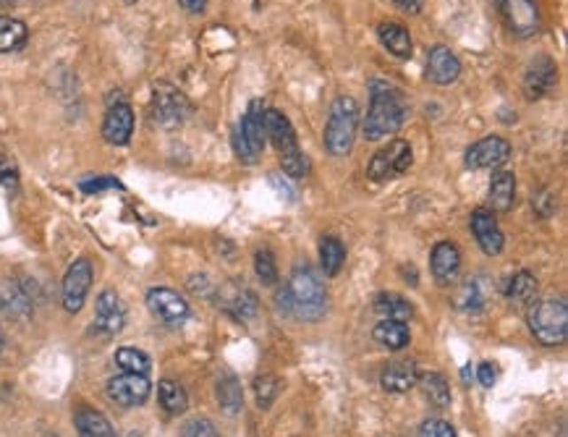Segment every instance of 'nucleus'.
I'll list each match as a JSON object with an SVG mask.
<instances>
[{
  "label": "nucleus",
  "instance_id": "obj_7",
  "mask_svg": "<svg viewBox=\"0 0 568 437\" xmlns=\"http://www.w3.org/2000/svg\"><path fill=\"white\" fill-rule=\"evenodd\" d=\"M189 113H191L189 100L175 87H171V84H158L155 87V95H152V103H150V115L160 129H178L186 121Z\"/></svg>",
  "mask_w": 568,
  "mask_h": 437
},
{
  "label": "nucleus",
  "instance_id": "obj_4",
  "mask_svg": "<svg viewBox=\"0 0 568 437\" xmlns=\"http://www.w3.org/2000/svg\"><path fill=\"white\" fill-rule=\"evenodd\" d=\"M262 123H265V139H270L273 147L278 150L281 168L291 178H301L307 173V158L299 150V142H296L291 121L285 118L281 110L268 108L265 115H262Z\"/></svg>",
  "mask_w": 568,
  "mask_h": 437
},
{
  "label": "nucleus",
  "instance_id": "obj_18",
  "mask_svg": "<svg viewBox=\"0 0 568 437\" xmlns=\"http://www.w3.org/2000/svg\"><path fill=\"white\" fill-rule=\"evenodd\" d=\"M123 323H126V309H123L118 293L111 288L103 291L95 304V330L103 335H115L123 330Z\"/></svg>",
  "mask_w": 568,
  "mask_h": 437
},
{
  "label": "nucleus",
  "instance_id": "obj_10",
  "mask_svg": "<svg viewBox=\"0 0 568 437\" xmlns=\"http://www.w3.org/2000/svg\"><path fill=\"white\" fill-rule=\"evenodd\" d=\"M89 288H92V262L87 257H82L63 275V285H60L63 309L71 312V315H76L84 307Z\"/></svg>",
  "mask_w": 568,
  "mask_h": 437
},
{
  "label": "nucleus",
  "instance_id": "obj_11",
  "mask_svg": "<svg viewBox=\"0 0 568 437\" xmlns=\"http://www.w3.org/2000/svg\"><path fill=\"white\" fill-rule=\"evenodd\" d=\"M150 390H152V385L144 375H128V372L118 375V378L108 380V385H105L108 398L118 406H123V409L144 406L147 398H150Z\"/></svg>",
  "mask_w": 568,
  "mask_h": 437
},
{
  "label": "nucleus",
  "instance_id": "obj_23",
  "mask_svg": "<svg viewBox=\"0 0 568 437\" xmlns=\"http://www.w3.org/2000/svg\"><path fill=\"white\" fill-rule=\"evenodd\" d=\"M74 425H76L79 437H118L113 425L108 422V417L95 411V409H89V406H82L74 414Z\"/></svg>",
  "mask_w": 568,
  "mask_h": 437
},
{
  "label": "nucleus",
  "instance_id": "obj_27",
  "mask_svg": "<svg viewBox=\"0 0 568 437\" xmlns=\"http://www.w3.org/2000/svg\"><path fill=\"white\" fill-rule=\"evenodd\" d=\"M375 312H377L383 320L406 323V320H411L414 307H411L403 296H398V293H380V296L375 299Z\"/></svg>",
  "mask_w": 568,
  "mask_h": 437
},
{
  "label": "nucleus",
  "instance_id": "obj_45",
  "mask_svg": "<svg viewBox=\"0 0 568 437\" xmlns=\"http://www.w3.org/2000/svg\"><path fill=\"white\" fill-rule=\"evenodd\" d=\"M393 3L406 13H419V8H422V0H393Z\"/></svg>",
  "mask_w": 568,
  "mask_h": 437
},
{
  "label": "nucleus",
  "instance_id": "obj_46",
  "mask_svg": "<svg viewBox=\"0 0 568 437\" xmlns=\"http://www.w3.org/2000/svg\"><path fill=\"white\" fill-rule=\"evenodd\" d=\"M16 0H0V5H13Z\"/></svg>",
  "mask_w": 568,
  "mask_h": 437
},
{
  "label": "nucleus",
  "instance_id": "obj_39",
  "mask_svg": "<svg viewBox=\"0 0 568 437\" xmlns=\"http://www.w3.org/2000/svg\"><path fill=\"white\" fill-rule=\"evenodd\" d=\"M419 437H458L455 435V427L451 422H443V419H424L422 427H419Z\"/></svg>",
  "mask_w": 568,
  "mask_h": 437
},
{
  "label": "nucleus",
  "instance_id": "obj_19",
  "mask_svg": "<svg viewBox=\"0 0 568 437\" xmlns=\"http://www.w3.org/2000/svg\"><path fill=\"white\" fill-rule=\"evenodd\" d=\"M430 270H432L435 283H440V285L455 283V277L461 273V252H458L454 241L435 244V249L430 254Z\"/></svg>",
  "mask_w": 568,
  "mask_h": 437
},
{
  "label": "nucleus",
  "instance_id": "obj_37",
  "mask_svg": "<svg viewBox=\"0 0 568 437\" xmlns=\"http://www.w3.org/2000/svg\"><path fill=\"white\" fill-rule=\"evenodd\" d=\"M254 270H257V277L262 280V285H276L278 283V265H276V257L273 252L262 249L254 254Z\"/></svg>",
  "mask_w": 568,
  "mask_h": 437
},
{
  "label": "nucleus",
  "instance_id": "obj_33",
  "mask_svg": "<svg viewBox=\"0 0 568 437\" xmlns=\"http://www.w3.org/2000/svg\"><path fill=\"white\" fill-rule=\"evenodd\" d=\"M223 307H226L236 320L246 323V320H252V317L257 315V296H254L252 291L241 288V291H236L233 296L223 299Z\"/></svg>",
  "mask_w": 568,
  "mask_h": 437
},
{
  "label": "nucleus",
  "instance_id": "obj_3",
  "mask_svg": "<svg viewBox=\"0 0 568 437\" xmlns=\"http://www.w3.org/2000/svg\"><path fill=\"white\" fill-rule=\"evenodd\" d=\"M529 330L540 346L556 348L564 346L568 338V307L564 299H540L532 304L529 315Z\"/></svg>",
  "mask_w": 568,
  "mask_h": 437
},
{
  "label": "nucleus",
  "instance_id": "obj_43",
  "mask_svg": "<svg viewBox=\"0 0 568 437\" xmlns=\"http://www.w3.org/2000/svg\"><path fill=\"white\" fill-rule=\"evenodd\" d=\"M477 378H479V383L485 385V387H493V383H495V370H493V364H479L477 367Z\"/></svg>",
  "mask_w": 568,
  "mask_h": 437
},
{
  "label": "nucleus",
  "instance_id": "obj_1",
  "mask_svg": "<svg viewBox=\"0 0 568 437\" xmlns=\"http://www.w3.org/2000/svg\"><path fill=\"white\" fill-rule=\"evenodd\" d=\"M406 115H408V105H406V98L396 84L383 82V79H372L370 82V110H367L364 123H362L364 139L380 142V139L396 137Z\"/></svg>",
  "mask_w": 568,
  "mask_h": 437
},
{
  "label": "nucleus",
  "instance_id": "obj_26",
  "mask_svg": "<svg viewBox=\"0 0 568 437\" xmlns=\"http://www.w3.org/2000/svg\"><path fill=\"white\" fill-rule=\"evenodd\" d=\"M27 24L13 16H0V53H16L27 45Z\"/></svg>",
  "mask_w": 568,
  "mask_h": 437
},
{
  "label": "nucleus",
  "instance_id": "obj_25",
  "mask_svg": "<svg viewBox=\"0 0 568 437\" xmlns=\"http://www.w3.org/2000/svg\"><path fill=\"white\" fill-rule=\"evenodd\" d=\"M372 338H375L380 346L391 348V351L406 348L408 340H411L406 323H398V320H380V323L375 325V330H372Z\"/></svg>",
  "mask_w": 568,
  "mask_h": 437
},
{
  "label": "nucleus",
  "instance_id": "obj_32",
  "mask_svg": "<svg viewBox=\"0 0 568 437\" xmlns=\"http://www.w3.org/2000/svg\"><path fill=\"white\" fill-rule=\"evenodd\" d=\"M419 383H422L424 395L430 398V403H435L438 409H448L451 406V385H448V380L443 375L427 372V375L419 378Z\"/></svg>",
  "mask_w": 568,
  "mask_h": 437
},
{
  "label": "nucleus",
  "instance_id": "obj_8",
  "mask_svg": "<svg viewBox=\"0 0 568 437\" xmlns=\"http://www.w3.org/2000/svg\"><path fill=\"white\" fill-rule=\"evenodd\" d=\"M411 168V147L403 139H393L388 142L383 150H377V155L367 165V176L372 181H391L403 176Z\"/></svg>",
  "mask_w": 568,
  "mask_h": 437
},
{
  "label": "nucleus",
  "instance_id": "obj_16",
  "mask_svg": "<svg viewBox=\"0 0 568 437\" xmlns=\"http://www.w3.org/2000/svg\"><path fill=\"white\" fill-rule=\"evenodd\" d=\"M458 76H461L458 55L451 48H446V45L430 48V53H427V79L432 84H438V87H448V84L458 82Z\"/></svg>",
  "mask_w": 568,
  "mask_h": 437
},
{
  "label": "nucleus",
  "instance_id": "obj_31",
  "mask_svg": "<svg viewBox=\"0 0 568 437\" xmlns=\"http://www.w3.org/2000/svg\"><path fill=\"white\" fill-rule=\"evenodd\" d=\"M115 364L128 375H144V378L150 375V367H152L150 356L139 348H131V346H123L115 351Z\"/></svg>",
  "mask_w": 568,
  "mask_h": 437
},
{
  "label": "nucleus",
  "instance_id": "obj_2",
  "mask_svg": "<svg viewBox=\"0 0 568 437\" xmlns=\"http://www.w3.org/2000/svg\"><path fill=\"white\" fill-rule=\"evenodd\" d=\"M278 301H285V312H291L299 320L317 323L328 312V291L320 273L312 265H296L288 277L285 291L278 296Z\"/></svg>",
  "mask_w": 568,
  "mask_h": 437
},
{
  "label": "nucleus",
  "instance_id": "obj_29",
  "mask_svg": "<svg viewBox=\"0 0 568 437\" xmlns=\"http://www.w3.org/2000/svg\"><path fill=\"white\" fill-rule=\"evenodd\" d=\"M158 398H160V406L171 414V417H178V414H183L186 409H189V395H186V390L181 387V383H175V380H160L158 385Z\"/></svg>",
  "mask_w": 568,
  "mask_h": 437
},
{
  "label": "nucleus",
  "instance_id": "obj_38",
  "mask_svg": "<svg viewBox=\"0 0 568 437\" xmlns=\"http://www.w3.org/2000/svg\"><path fill=\"white\" fill-rule=\"evenodd\" d=\"M181 437H221V435H218V430H215V425H213L210 419L197 417V419H191V422H186V425H183Z\"/></svg>",
  "mask_w": 568,
  "mask_h": 437
},
{
  "label": "nucleus",
  "instance_id": "obj_30",
  "mask_svg": "<svg viewBox=\"0 0 568 437\" xmlns=\"http://www.w3.org/2000/svg\"><path fill=\"white\" fill-rule=\"evenodd\" d=\"M487 301V285L482 277H474V280H466L455 296V307L458 309H466V312H474V309H482Z\"/></svg>",
  "mask_w": 568,
  "mask_h": 437
},
{
  "label": "nucleus",
  "instance_id": "obj_48",
  "mask_svg": "<svg viewBox=\"0 0 568 437\" xmlns=\"http://www.w3.org/2000/svg\"><path fill=\"white\" fill-rule=\"evenodd\" d=\"M128 3H136V0H128Z\"/></svg>",
  "mask_w": 568,
  "mask_h": 437
},
{
  "label": "nucleus",
  "instance_id": "obj_20",
  "mask_svg": "<svg viewBox=\"0 0 568 437\" xmlns=\"http://www.w3.org/2000/svg\"><path fill=\"white\" fill-rule=\"evenodd\" d=\"M0 309L11 320H29L32 317V301H29L21 283H16V280L0 283Z\"/></svg>",
  "mask_w": 568,
  "mask_h": 437
},
{
  "label": "nucleus",
  "instance_id": "obj_17",
  "mask_svg": "<svg viewBox=\"0 0 568 437\" xmlns=\"http://www.w3.org/2000/svg\"><path fill=\"white\" fill-rule=\"evenodd\" d=\"M131 131H134V110L128 103H111V108L105 113V121H103V137L108 144L115 147H123L128 144L131 139Z\"/></svg>",
  "mask_w": 568,
  "mask_h": 437
},
{
  "label": "nucleus",
  "instance_id": "obj_9",
  "mask_svg": "<svg viewBox=\"0 0 568 437\" xmlns=\"http://www.w3.org/2000/svg\"><path fill=\"white\" fill-rule=\"evenodd\" d=\"M501 13L506 19V27L518 40L534 37L542 27V13L537 0H501Z\"/></svg>",
  "mask_w": 568,
  "mask_h": 437
},
{
  "label": "nucleus",
  "instance_id": "obj_34",
  "mask_svg": "<svg viewBox=\"0 0 568 437\" xmlns=\"http://www.w3.org/2000/svg\"><path fill=\"white\" fill-rule=\"evenodd\" d=\"M320 262H323V273L325 275H338L341 273L343 262H346V249L338 238H323L320 244Z\"/></svg>",
  "mask_w": 568,
  "mask_h": 437
},
{
  "label": "nucleus",
  "instance_id": "obj_13",
  "mask_svg": "<svg viewBox=\"0 0 568 437\" xmlns=\"http://www.w3.org/2000/svg\"><path fill=\"white\" fill-rule=\"evenodd\" d=\"M147 307L158 320H163L168 325H181L191 315L186 299L178 296L171 288H150L147 291Z\"/></svg>",
  "mask_w": 568,
  "mask_h": 437
},
{
  "label": "nucleus",
  "instance_id": "obj_42",
  "mask_svg": "<svg viewBox=\"0 0 568 437\" xmlns=\"http://www.w3.org/2000/svg\"><path fill=\"white\" fill-rule=\"evenodd\" d=\"M0 183H16V168L3 155H0Z\"/></svg>",
  "mask_w": 568,
  "mask_h": 437
},
{
  "label": "nucleus",
  "instance_id": "obj_28",
  "mask_svg": "<svg viewBox=\"0 0 568 437\" xmlns=\"http://www.w3.org/2000/svg\"><path fill=\"white\" fill-rule=\"evenodd\" d=\"M215 395H218V403H221V409L226 411L228 417H233V414H238L244 409V390H241V383L233 375H226V378L218 380Z\"/></svg>",
  "mask_w": 568,
  "mask_h": 437
},
{
  "label": "nucleus",
  "instance_id": "obj_12",
  "mask_svg": "<svg viewBox=\"0 0 568 437\" xmlns=\"http://www.w3.org/2000/svg\"><path fill=\"white\" fill-rule=\"evenodd\" d=\"M558 82V66L548 55H537L524 71V95L526 100H540L553 92Z\"/></svg>",
  "mask_w": 568,
  "mask_h": 437
},
{
  "label": "nucleus",
  "instance_id": "obj_40",
  "mask_svg": "<svg viewBox=\"0 0 568 437\" xmlns=\"http://www.w3.org/2000/svg\"><path fill=\"white\" fill-rule=\"evenodd\" d=\"M532 207H534V213H537L540 218H550V215L556 213V207H558L556 194L548 191V189H542V191L532 199Z\"/></svg>",
  "mask_w": 568,
  "mask_h": 437
},
{
  "label": "nucleus",
  "instance_id": "obj_47",
  "mask_svg": "<svg viewBox=\"0 0 568 437\" xmlns=\"http://www.w3.org/2000/svg\"><path fill=\"white\" fill-rule=\"evenodd\" d=\"M0 351H3V335H0Z\"/></svg>",
  "mask_w": 568,
  "mask_h": 437
},
{
  "label": "nucleus",
  "instance_id": "obj_35",
  "mask_svg": "<svg viewBox=\"0 0 568 437\" xmlns=\"http://www.w3.org/2000/svg\"><path fill=\"white\" fill-rule=\"evenodd\" d=\"M537 293V277L526 270L516 273L509 283V299L513 304H529Z\"/></svg>",
  "mask_w": 568,
  "mask_h": 437
},
{
  "label": "nucleus",
  "instance_id": "obj_22",
  "mask_svg": "<svg viewBox=\"0 0 568 437\" xmlns=\"http://www.w3.org/2000/svg\"><path fill=\"white\" fill-rule=\"evenodd\" d=\"M490 205L495 213H511L516 205V176L511 170H498L490 181Z\"/></svg>",
  "mask_w": 568,
  "mask_h": 437
},
{
  "label": "nucleus",
  "instance_id": "obj_6",
  "mask_svg": "<svg viewBox=\"0 0 568 437\" xmlns=\"http://www.w3.org/2000/svg\"><path fill=\"white\" fill-rule=\"evenodd\" d=\"M265 108L260 100H254L244 113L241 123L233 129V152L241 163L254 165L265 147V123H262Z\"/></svg>",
  "mask_w": 568,
  "mask_h": 437
},
{
  "label": "nucleus",
  "instance_id": "obj_41",
  "mask_svg": "<svg viewBox=\"0 0 568 437\" xmlns=\"http://www.w3.org/2000/svg\"><path fill=\"white\" fill-rule=\"evenodd\" d=\"M103 189H121V181H115L113 176H97V178L82 181V191H87V194H95Z\"/></svg>",
  "mask_w": 568,
  "mask_h": 437
},
{
  "label": "nucleus",
  "instance_id": "obj_36",
  "mask_svg": "<svg viewBox=\"0 0 568 437\" xmlns=\"http://www.w3.org/2000/svg\"><path fill=\"white\" fill-rule=\"evenodd\" d=\"M254 398H257V406L262 409V411H268L270 406H273V401L278 398V393H281V387L284 383L276 378V375H260V378H254Z\"/></svg>",
  "mask_w": 568,
  "mask_h": 437
},
{
  "label": "nucleus",
  "instance_id": "obj_15",
  "mask_svg": "<svg viewBox=\"0 0 568 437\" xmlns=\"http://www.w3.org/2000/svg\"><path fill=\"white\" fill-rule=\"evenodd\" d=\"M469 225H471V233H474V238H477V244H479V249L487 254V257H495V254H501L503 252V246H506V236H503V230H501V225H498V220L493 218V213L490 210H474L471 213V218H469Z\"/></svg>",
  "mask_w": 568,
  "mask_h": 437
},
{
  "label": "nucleus",
  "instance_id": "obj_5",
  "mask_svg": "<svg viewBox=\"0 0 568 437\" xmlns=\"http://www.w3.org/2000/svg\"><path fill=\"white\" fill-rule=\"evenodd\" d=\"M359 103L354 98H336L331 105L328 126H325V150L333 158H346L354 150L356 129H359Z\"/></svg>",
  "mask_w": 568,
  "mask_h": 437
},
{
  "label": "nucleus",
  "instance_id": "obj_24",
  "mask_svg": "<svg viewBox=\"0 0 568 437\" xmlns=\"http://www.w3.org/2000/svg\"><path fill=\"white\" fill-rule=\"evenodd\" d=\"M377 35H380V43L385 45L388 53H393L396 58H411V35L403 24L398 21H383L377 27Z\"/></svg>",
  "mask_w": 568,
  "mask_h": 437
},
{
  "label": "nucleus",
  "instance_id": "obj_21",
  "mask_svg": "<svg viewBox=\"0 0 568 437\" xmlns=\"http://www.w3.org/2000/svg\"><path fill=\"white\" fill-rule=\"evenodd\" d=\"M416 383H419V372L414 362H391L380 375V385L388 393H408Z\"/></svg>",
  "mask_w": 568,
  "mask_h": 437
},
{
  "label": "nucleus",
  "instance_id": "obj_14",
  "mask_svg": "<svg viewBox=\"0 0 568 437\" xmlns=\"http://www.w3.org/2000/svg\"><path fill=\"white\" fill-rule=\"evenodd\" d=\"M511 158V144L503 137H485L474 142L466 150V168L471 170H485V168H498Z\"/></svg>",
  "mask_w": 568,
  "mask_h": 437
},
{
  "label": "nucleus",
  "instance_id": "obj_44",
  "mask_svg": "<svg viewBox=\"0 0 568 437\" xmlns=\"http://www.w3.org/2000/svg\"><path fill=\"white\" fill-rule=\"evenodd\" d=\"M178 5L189 13H205L207 11V0H178Z\"/></svg>",
  "mask_w": 568,
  "mask_h": 437
}]
</instances>
